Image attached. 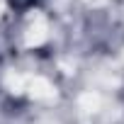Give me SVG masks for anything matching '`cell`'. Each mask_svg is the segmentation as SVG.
<instances>
[{
	"mask_svg": "<svg viewBox=\"0 0 124 124\" xmlns=\"http://www.w3.org/2000/svg\"><path fill=\"white\" fill-rule=\"evenodd\" d=\"M39 0H10V5L15 8V10H29L32 5H37Z\"/></svg>",
	"mask_w": 124,
	"mask_h": 124,
	"instance_id": "cell-1",
	"label": "cell"
}]
</instances>
